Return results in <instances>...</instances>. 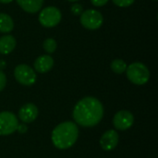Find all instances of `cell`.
Masks as SVG:
<instances>
[{"label":"cell","mask_w":158,"mask_h":158,"mask_svg":"<svg viewBox=\"0 0 158 158\" xmlns=\"http://www.w3.org/2000/svg\"><path fill=\"white\" fill-rule=\"evenodd\" d=\"M104 116L102 103L95 97L87 96L80 100L73 109V118L77 124L90 128L97 125Z\"/></svg>","instance_id":"obj_1"},{"label":"cell","mask_w":158,"mask_h":158,"mask_svg":"<svg viewBox=\"0 0 158 158\" xmlns=\"http://www.w3.org/2000/svg\"><path fill=\"white\" fill-rule=\"evenodd\" d=\"M79 136L76 123L65 121L57 125L52 131V143L60 150H66L74 145Z\"/></svg>","instance_id":"obj_2"},{"label":"cell","mask_w":158,"mask_h":158,"mask_svg":"<svg viewBox=\"0 0 158 158\" xmlns=\"http://www.w3.org/2000/svg\"><path fill=\"white\" fill-rule=\"evenodd\" d=\"M126 74L129 81L136 85H143L150 79L148 68L141 62H134L129 65L126 69Z\"/></svg>","instance_id":"obj_3"},{"label":"cell","mask_w":158,"mask_h":158,"mask_svg":"<svg viewBox=\"0 0 158 158\" xmlns=\"http://www.w3.org/2000/svg\"><path fill=\"white\" fill-rule=\"evenodd\" d=\"M38 19L42 26L45 28H53L61 21L62 14L57 7L50 6L40 11Z\"/></svg>","instance_id":"obj_4"},{"label":"cell","mask_w":158,"mask_h":158,"mask_svg":"<svg viewBox=\"0 0 158 158\" xmlns=\"http://www.w3.org/2000/svg\"><path fill=\"white\" fill-rule=\"evenodd\" d=\"M81 24L87 30H97L99 29L104 21L103 15L96 9H87L81 14L80 18Z\"/></svg>","instance_id":"obj_5"},{"label":"cell","mask_w":158,"mask_h":158,"mask_svg":"<svg viewBox=\"0 0 158 158\" xmlns=\"http://www.w3.org/2000/svg\"><path fill=\"white\" fill-rule=\"evenodd\" d=\"M14 76L19 83L25 86H31L34 84L37 78L34 69L25 64H20L15 68Z\"/></svg>","instance_id":"obj_6"},{"label":"cell","mask_w":158,"mask_h":158,"mask_svg":"<svg viewBox=\"0 0 158 158\" xmlns=\"http://www.w3.org/2000/svg\"><path fill=\"white\" fill-rule=\"evenodd\" d=\"M18 118L12 112L4 111L0 113V135L12 134L18 129Z\"/></svg>","instance_id":"obj_7"},{"label":"cell","mask_w":158,"mask_h":158,"mask_svg":"<svg viewBox=\"0 0 158 158\" xmlns=\"http://www.w3.org/2000/svg\"><path fill=\"white\" fill-rule=\"evenodd\" d=\"M134 122L133 115L127 110L118 111L113 118V125L117 130L119 131H126L130 129Z\"/></svg>","instance_id":"obj_8"},{"label":"cell","mask_w":158,"mask_h":158,"mask_svg":"<svg viewBox=\"0 0 158 158\" xmlns=\"http://www.w3.org/2000/svg\"><path fill=\"white\" fill-rule=\"evenodd\" d=\"M38 117V108L34 104L28 103L22 106L19 111V118L23 123H31Z\"/></svg>","instance_id":"obj_9"},{"label":"cell","mask_w":158,"mask_h":158,"mask_svg":"<svg viewBox=\"0 0 158 158\" xmlns=\"http://www.w3.org/2000/svg\"><path fill=\"white\" fill-rule=\"evenodd\" d=\"M118 134L114 130L106 131L100 139V145L105 151H112L118 143Z\"/></svg>","instance_id":"obj_10"},{"label":"cell","mask_w":158,"mask_h":158,"mask_svg":"<svg viewBox=\"0 0 158 158\" xmlns=\"http://www.w3.org/2000/svg\"><path fill=\"white\" fill-rule=\"evenodd\" d=\"M53 66H54V59L49 55H43L38 56L33 63L34 69L39 73L48 72L49 70L52 69Z\"/></svg>","instance_id":"obj_11"},{"label":"cell","mask_w":158,"mask_h":158,"mask_svg":"<svg viewBox=\"0 0 158 158\" xmlns=\"http://www.w3.org/2000/svg\"><path fill=\"white\" fill-rule=\"evenodd\" d=\"M17 4L27 13L34 14L40 11L44 0H16Z\"/></svg>","instance_id":"obj_12"},{"label":"cell","mask_w":158,"mask_h":158,"mask_svg":"<svg viewBox=\"0 0 158 158\" xmlns=\"http://www.w3.org/2000/svg\"><path fill=\"white\" fill-rule=\"evenodd\" d=\"M17 42L16 39L9 34L4 35L0 37V54L8 55L10 54L16 47Z\"/></svg>","instance_id":"obj_13"},{"label":"cell","mask_w":158,"mask_h":158,"mask_svg":"<svg viewBox=\"0 0 158 158\" xmlns=\"http://www.w3.org/2000/svg\"><path fill=\"white\" fill-rule=\"evenodd\" d=\"M14 28V21L12 18L6 13H0V32H10Z\"/></svg>","instance_id":"obj_14"},{"label":"cell","mask_w":158,"mask_h":158,"mask_svg":"<svg viewBox=\"0 0 158 158\" xmlns=\"http://www.w3.org/2000/svg\"><path fill=\"white\" fill-rule=\"evenodd\" d=\"M127 64L124 60L122 59H115L111 62V69L117 73V74H122L126 71V69H127Z\"/></svg>","instance_id":"obj_15"},{"label":"cell","mask_w":158,"mask_h":158,"mask_svg":"<svg viewBox=\"0 0 158 158\" xmlns=\"http://www.w3.org/2000/svg\"><path fill=\"white\" fill-rule=\"evenodd\" d=\"M56 42L55 39L53 38H47L44 41L43 43V47L44 50L47 53V54H52L56 51Z\"/></svg>","instance_id":"obj_16"},{"label":"cell","mask_w":158,"mask_h":158,"mask_svg":"<svg viewBox=\"0 0 158 158\" xmlns=\"http://www.w3.org/2000/svg\"><path fill=\"white\" fill-rule=\"evenodd\" d=\"M113 3L119 7H128L131 6L135 0H112Z\"/></svg>","instance_id":"obj_17"},{"label":"cell","mask_w":158,"mask_h":158,"mask_svg":"<svg viewBox=\"0 0 158 158\" xmlns=\"http://www.w3.org/2000/svg\"><path fill=\"white\" fill-rule=\"evenodd\" d=\"M70 11H71V13H72L73 15H75V16H81V14L83 12V7H82V6H81V4L76 3V4H74V5L71 6Z\"/></svg>","instance_id":"obj_18"},{"label":"cell","mask_w":158,"mask_h":158,"mask_svg":"<svg viewBox=\"0 0 158 158\" xmlns=\"http://www.w3.org/2000/svg\"><path fill=\"white\" fill-rule=\"evenodd\" d=\"M6 84V74L2 70H0V92L5 88Z\"/></svg>","instance_id":"obj_19"},{"label":"cell","mask_w":158,"mask_h":158,"mask_svg":"<svg viewBox=\"0 0 158 158\" xmlns=\"http://www.w3.org/2000/svg\"><path fill=\"white\" fill-rule=\"evenodd\" d=\"M91 2L94 6H103L108 2V0H91Z\"/></svg>","instance_id":"obj_20"},{"label":"cell","mask_w":158,"mask_h":158,"mask_svg":"<svg viewBox=\"0 0 158 158\" xmlns=\"http://www.w3.org/2000/svg\"><path fill=\"white\" fill-rule=\"evenodd\" d=\"M17 131H19L20 133H23V132H25V131H27V127H26L25 125H23V124H22V125H19Z\"/></svg>","instance_id":"obj_21"},{"label":"cell","mask_w":158,"mask_h":158,"mask_svg":"<svg viewBox=\"0 0 158 158\" xmlns=\"http://www.w3.org/2000/svg\"><path fill=\"white\" fill-rule=\"evenodd\" d=\"M13 0H0V3L2 4H8V3H11Z\"/></svg>","instance_id":"obj_22"},{"label":"cell","mask_w":158,"mask_h":158,"mask_svg":"<svg viewBox=\"0 0 158 158\" xmlns=\"http://www.w3.org/2000/svg\"><path fill=\"white\" fill-rule=\"evenodd\" d=\"M68 1H69V2H77L79 0H68Z\"/></svg>","instance_id":"obj_23"},{"label":"cell","mask_w":158,"mask_h":158,"mask_svg":"<svg viewBox=\"0 0 158 158\" xmlns=\"http://www.w3.org/2000/svg\"><path fill=\"white\" fill-rule=\"evenodd\" d=\"M155 1H157V0H155Z\"/></svg>","instance_id":"obj_24"}]
</instances>
